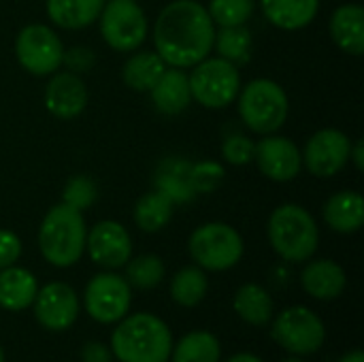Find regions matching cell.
Masks as SVG:
<instances>
[{"label": "cell", "instance_id": "1", "mask_svg": "<svg viewBox=\"0 0 364 362\" xmlns=\"http://www.w3.org/2000/svg\"><path fill=\"white\" fill-rule=\"evenodd\" d=\"M151 38L166 66L192 68L211 53L215 23L203 2L173 0L158 13Z\"/></svg>", "mask_w": 364, "mask_h": 362}, {"label": "cell", "instance_id": "2", "mask_svg": "<svg viewBox=\"0 0 364 362\" xmlns=\"http://www.w3.org/2000/svg\"><path fill=\"white\" fill-rule=\"evenodd\" d=\"M171 350L173 335L154 314L126 316L111 335V352L119 362H166Z\"/></svg>", "mask_w": 364, "mask_h": 362}, {"label": "cell", "instance_id": "3", "mask_svg": "<svg viewBox=\"0 0 364 362\" xmlns=\"http://www.w3.org/2000/svg\"><path fill=\"white\" fill-rule=\"evenodd\" d=\"M85 237L87 228L83 211L60 203L53 205L41 222L38 250L49 265L66 269L79 262V258L83 256Z\"/></svg>", "mask_w": 364, "mask_h": 362}, {"label": "cell", "instance_id": "4", "mask_svg": "<svg viewBox=\"0 0 364 362\" xmlns=\"http://www.w3.org/2000/svg\"><path fill=\"white\" fill-rule=\"evenodd\" d=\"M267 233L275 254L288 262H307L320 243V230L314 215L294 203L279 205L271 213Z\"/></svg>", "mask_w": 364, "mask_h": 362}, {"label": "cell", "instance_id": "5", "mask_svg": "<svg viewBox=\"0 0 364 362\" xmlns=\"http://www.w3.org/2000/svg\"><path fill=\"white\" fill-rule=\"evenodd\" d=\"M237 107L243 124L260 137L275 134L290 111L286 90L273 79H254L245 87L241 85Z\"/></svg>", "mask_w": 364, "mask_h": 362}, {"label": "cell", "instance_id": "6", "mask_svg": "<svg viewBox=\"0 0 364 362\" xmlns=\"http://www.w3.org/2000/svg\"><path fill=\"white\" fill-rule=\"evenodd\" d=\"M190 92L192 100H196L205 109H224L232 105L241 90V73L239 66L224 58H205L192 66Z\"/></svg>", "mask_w": 364, "mask_h": 362}, {"label": "cell", "instance_id": "7", "mask_svg": "<svg viewBox=\"0 0 364 362\" xmlns=\"http://www.w3.org/2000/svg\"><path fill=\"white\" fill-rule=\"evenodd\" d=\"M188 250L196 267L203 271L220 273L239 265L245 247L241 235L232 226L224 222H209L190 235Z\"/></svg>", "mask_w": 364, "mask_h": 362}, {"label": "cell", "instance_id": "8", "mask_svg": "<svg viewBox=\"0 0 364 362\" xmlns=\"http://www.w3.org/2000/svg\"><path fill=\"white\" fill-rule=\"evenodd\" d=\"M100 36L102 41L122 53L136 51L149 32L147 15L136 0H109L105 2L100 15Z\"/></svg>", "mask_w": 364, "mask_h": 362}, {"label": "cell", "instance_id": "9", "mask_svg": "<svg viewBox=\"0 0 364 362\" xmlns=\"http://www.w3.org/2000/svg\"><path fill=\"white\" fill-rule=\"evenodd\" d=\"M15 58L34 77L53 75L64 60V45L45 23H28L15 38Z\"/></svg>", "mask_w": 364, "mask_h": 362}, {"label": "cell", "instance_id": "10", "mask_svg": "<svg viewBox=\"0 0 364 362\" xmlns=\"http://www.w3.org/2000/svg\"><path fill=\"white\" fill-rule=\"evenodd\" d=\"M271 337L286 352L294 356H309L322 348L326 331L318 314H314L303 305H296L284 309L275 318Z\"/></svg>", "mask_w": 364, "mask_h": 362}, {"label": "cell", "instance_id": "11", "mask_svg": "<svg viewBox=\"0 0 364 362\" xmlns=\"http://www.w3.org/2000/svg\"><path fill=\"white\" fill-rule=\"evenodd\" d=\"M132 290L126 277L105 271L94 275L85 286V312L98 324H117L128 316Z\"/></svg>", "mask_w": 364, "mask_h": 362}, {"label": "cell", "instance_id": "12", "mask_svg": "<svg viewBox=\"0 0 364 362\" xmlns=\"http://www.w3.org/2000/svg\"><path fill=\"white\" fill-rule=\"evenodd\" d=\"M352 141L346 132L337 128H322L314 137H309L303 156L305 169L320 179H328L339 175L350 162Z\"/></svg>", "mask_w": 364, "mask_h": 362}, {"label": "cell", "instance_id": "13", "mask_svg": "<svg viewBox=\"0 0 364 362\" xmlns=\"http://www.w3.org/2000/svg\"><path fill=\"white\" fill-rule=\"evenodd\" d=\"M85 252L98 267L115 271L126 267V262L132 258V239L119 222L102 220L87 233Z\"/></svg>", "mask_w": 364, "mask_h": 362}, {"label": "cell", "instance_id": "14", "mask_svg": "<svg viewBox=\"0 0 364 362\" xmlns=\"http://www.w3.org/2000/svg\"><path fill=\"white\" fill-rule=\"evenodd\" d=\"M254 162L271 181H292L303 169V156L296 143L288 137L264 134L254 145Z\"/></svg>", "mask_w": 364, "mask_h": 362}, {"label": "cell", "instance_id": "15", "mask_svg": "<svg viewBox=\"0 0 364 362\" xmlns=\"http://www.w3.org/2000/svg\"><path fill=\"white\" fill-rule=\"evenodd\" d=\"M32 305L38 324L53 333H62L70 329L79 316L77 292L62 282H49L43 288H38Z\"/></svg>", "mask_w": 364, "mask_h": 362}, {"label": "cell", "instance_id": "16", "mask_svg": "<svg viewBox=\"0 0 364 362\" xmlns=\"http://www.w3.org/2000/svg\"><path fill=\"white\" fill-rule=\"evenodd\" d=\"M47 111L58 119H75L87 105V87L77 73H53L43 94Z\"/></svg>", "mask_w": 364, "mask_h": 362}, {"label": "cell", "instance_id": "17", "mask_svg": "<svg viewBox=\"0 0 364 362\" xmlns=\"http://www.w3.org/2000/svg\"><path fill=\"white\" fill-rule=\"evenodd\" d=\"M154 107L164 115H177L183 113L192 102L190 92V79L183 73V68L166 66V70L160 75L156 85L149 90Z\"/></svg>", "mask_w": 364, "mask_h": 362}, {"label": "cell", "instance_id": "18", "mask_svg": "<svg viewBox=\"0 0 364 362\" xmlns=\"http://www.w3.org/2000/svg\"><path fill=\"white\" fill-rule=\"evenodd\" d=\"M301 284L309 297L318 301H333L343 294L348 277L341 265H337L335 260L322 258V260L309 262L303 269Z\"/></svg>", "mask_w": 364, "mask_h": 362}, {"label": "cell", "instance_id": "19", "mask_svg": "<svg viewBox=\"0 0 364 362\" xmlns=\"http://www.w3.org/2000/svg\"><path fill=\"white\" fill-rule=\"evenodd\" d=\"M324 222L341 235H352L364 224V198L356 190H341L333 194L322 209Z\"/></svg>", "mask_w": 364, "mask_h": 362}, {"label": "cell", "instance_id": "20", "mask_svg": "<svg viewBox=\"0 0 364 362\" xmlns=\"http://www.w3.org/2000/svg\"><path fill=\"white\" fill-rule=\"evenodd\" d=\"M331 36L335 45L350 53V55H363L364 53V9L360 4H343L335 9L331 21H328Z\"/></svg>", "mask_w": 364, "mask_h": 362}, {"label": "cell", "instance_id": "21", "mask_svg": "<svg viewBox=\"0 0 364 362\" xmlns=\"http://www.w3.org/2000/svg\"><path fill=\"white\" fill-rule=\"evenodd\" d=\"M262 15L279 30H301L309 26L318 11L320 0H260Z\"/></svg>", "mask_w": 364, "mask_h": 362}, {"label": "cell", "instance_id": "22", "mask_svg": "<svg viewBox=\"0 0 364 362\" xmlns=\"http://www.w3.org/2000/svg\"><path fill=\"white\" fill-rule=\"evenodd\" d=\"M38 292L36 277L21 267L0 269V307L6 312H21L34 303Z\"/></svg>", "mask_w": 364, "mask_h": 362}, {"label": "cell", "instance_id": "23", "mask_svg": "<svg viewBox=\"0 0 364 362\" xmlns=\"http://www.w3.org/2000/svg\"><path fill=\"white\" fill-rule=\"evenodd\" d=\"M107 0H47V17L64 30H81L92 26Z\"/></svg>", "mask_w": 364, "mask_h": 362}, {"label": "cell", "instance_id": "24", "mask_svg": "<svg viewBox=\"0 0 364 362\" xmlns=\"http://www.w3.org/2000/svg\"><path fill=\"white\" fill-rule=\"evenodd\" d=\"M164 70L166 64L156 51H136L122 66V79L134 92H149Z\"/></svg>", "mask_w": 364, "mask_h": 362}, {"label": "cell", "instance_id": "25", "mask_svg": "<svg viewBox=\"0 0 364 362\" xmlns=\"http://www.w3.org/2000/svg\"><path fill=\"white\" fill-rule=\"evenodd\" d=\"M232 307L237 316L252 326H264L273 318V299L258 284H243L232 299Z\"/></svg>", "mask_w": 364, "mask_h": 362}, {"label": "cell", "instance_id": "26", "mask_svg": "<svg viewBox=\"0 0 364 362\" xmlns=\"http://www.w3.org/2000/svg\"><path fill=\"white\" fill-rule=\"evenodd\" d=\"M173 209H175V201L166 192L162 190L147 192L134 205V213H132L134 224L143 233H158L171 222Z\"/></svg>", "mask_w": 364, "mask_h": 362}, {"label": "cell", "instance_id": "27", "mask_svg": "<svg viewBox=\"0 0 364 362\" xmlns=\"http://www.w3.org/2000/svg\"><path fill=\"white\" fill-rule=\"evenodd\" d=\"M220 341L209 331H192L171 350L173 362H220Z\"/></svg>", "mask_w": 364, "mask_h": 362}, {"label": "cell", "instance_id": "28", "mask_svg": "<svg viewBox=\"0 0 364 362\" xmlns=\"http://www.w3.org/2000/svg\"><path fill=\"white\" fill-rule=\"evenodd\" d=\"M209 280L200 267H183L171 280V299L181 307H196L207 297Z\"/></svg>", "mask_w": 364, "mask_h": 362}, {"label": "cell", "instance_id": "29", "mask_svg": "<svg viewBox=\"0 0 364 362\" xmlns=\"http://www.w3.org/2000/svg\"><path fill=\"white\" fill-rule=\"evenodd\" d=\"M213 47L218 49L220 58L232 62L235 66L247 64L252 58L254 49V36L245 26H230V28H220L215 30V41Z\"/></svg>", "mask_w": 364, "mask_h": 362}, {"label": "cell", "instance_id": "30", "mask_svg": "<svg viewBox=\"0 0 364 362\" xmlns=\"http://www.w3.org/2000/svg\"><path fill=\"white\" fill-rule=\"evenodd\" d=\"M164 280V262L154 254H143L126 262V282L136 290H154Z\"/></svg>", "mask_w": 364, "mask_h": 362}, {"label": "cell", "instance_id": "31", "mask_svg": "<svg viewBox=\"0 0 364 362\" xmlns=\"http://www.w3.org/2000/svg\"><path fill=\"white\" fill-rule=\"evenodd\" d=\"M256 2L254 0H209L207 13L220 28L230 26H245L254 15Z\"/></svg>", "mask_w": 364, "mask_h": 362}, {"label": "cell", "instance_id": "32", "mask_svg": "<svg viewBox=\"0 0 364 362\" xmlns=\"http://www.w3.org/2000/svg\"><path fill=\"white\" fill-rule=\"evenodd\" d=\"M96 183L83 175L70 177L64 186V194H62V203L68 207H75L79 211H85L94 201H96Z\"/></svg>", "mask_w": 364, "mask_h": 362}, {"label": "cell", "instance_id": "33", "mask_svg": "<svg viewBox=\"0 0 364 362\" xmlns=\"http://www.w3.org/2000/svg\"><path fill=\"white\" fill-rule=\"evenodd\" d=\"M254 145L250 139H245L243 134H232L224 141L222 145V156L228 164L232 166H243L247 162L254 160Z\"/></svg>", "mask_w": 364, "mask_h": 362}, {"label": "cell", "instance_id": "34", "mask_svg": "<svg viewBox=\"0 0 364 362\" xmlns=\"http://www.w3.org/2000/svg\"><path fill=\"white\" fill-rule=\"evenodd\" d=\"M224 169L213 162H203L196 164L190 173V188L198 192H213V188L222 181Z\"/></svg>", "mask_w": 364, "mask_h": 362}, {"label": "cell", "instance_id": "35", "mask_svg": "<svg viewBox=\"0 0 364 362\" xmlns=\"http://www.w3.org/2000/svg\"><path fill=\"white\" fill-rule=\"evenodd\" d=\"M21 239L6 228H0V269L13 267L21 256Z\"/></svg>", "mask_w": 364, "mask_h": 362}, {"label": "cell", "instance_id": "36", "mask_svg": "<svg viewBox=\"0 0 364 362\" xmlns=\"http://www.w3.org/2000/svg\"><path fill=\"white\" fill-rule=\"evenodd\" d=\"M62 64H66L70 68V73H77V75L85 73L94 64V51L87 47H73V49L64 51Z\"/></svg>", "mask_w": 364, "mask_h": 362}, {"label": "cell", "instance_id": "37", "mask_svg": "<svg viewBox=\"0 0 364 362\" xmlns=\"http://www.w3.org/2000/svg\"><path fill=\"white\" fill-rule=\"evenodd\" d=\"M81 362H113V354L107 346L90 341L81 348Z\"/></svg>", "mask_w": 364, "mask_h": 362}, {"label": "cell", "instance_id": "38", "mask_svg": "<svg viewBox=\"0 0 364 362\" xmlns=\"http://www.w3.org/2000/svg\"><path fill=\"white\" fill-rule=\"evenodd\" d=\"M350 160L354 162L356 171H363L364 169V143L363 141H356V143H352V149H350Z\"/></svg>", "mask_w": 364, "mask_h": 362}, {"label": "cell", "instance_id": "39", "mask_svg": "<svg viewBox=\"0 0 364 362\" xmlns=\"http://www.w3.org/2000/svg\"><path fill=\"white\" fill-rule=\"evenodd\" d=\"M226 362H262L256 354H250V352H241V354H235L230 356Z\"/></svg>", "mask_w": 364, "mask_h": 362}, {"label": "cell", "instance_id": "40", "mask_svg": "<svg viewBox=\"0 0 364 362\" xmlns=\"http://www.w3.org/2000/svg\"><path fill=\"white\" fill-rule=\"evenodd\" d=\"M339 362H364V354L360 350H352V352H348L346 356H341V361Z\"/></svg>", "mask_w": 364, "mask_h": 362}, {"label": "cell", "instance_id": "41", "mask_svg": "<svg viewBox=\"0 0 364 362\" xmlns=\"http://www.w3.org/2000/svg\"><path fill=\"white\" fill-rule=\"evenodd\" d=\"M282 362H305V361H301L299 356H292V358H286V361H282Z\"/></svg>", "mask_w": 364, "mask_h": 362}, {"label": "cell", "instance_id": "42", "mask_svg": "<svg viewBox=\"0 0 364 362\" xmlns=\"http://www.w3.org/2000/svg\"><path fill=\"white\" fill-rule=\"evenodd\" d=\"M0 362H4V352H2V348H0Z\"/></svg>", "mask_w": 364, "mask_h": 362}]
</instances>
